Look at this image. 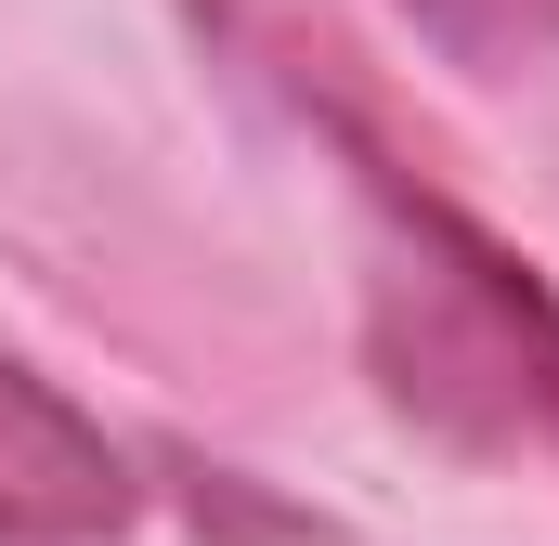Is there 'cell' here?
<instances>
[{"label":"cell","instance_id":"1","mask_svg":"<svg viewBox=\"0 0 559 546\" xmlns=\"http://www.w3.org/2000/svg\"><path fill=\"white\" fill-rule=\"evenodd\" d=\"M365 182H378V209L417 235V286L442 299V325L404 352V404H442L455 378H481L495 429H534V442H559V299H547L521 261H508L481 222H455L442 195H417L391 156H365Z\"/></svg>","mask_w":559,"mask_h":546},{"label":"cell","instance_id":"2","mask_svg":"<svg viewBox=\"0 0 559 546\" xmlns=\"http://www.w3.org/2000/svg\"><path fill=\"white\" fill-rule=\"evenodd\" d=\"M131 534V468L52 378L0 352V546H105Z\"/></svg>","mask_w":559,"mask_h":546},{"label":"cell","instance_id":"3","mask_svg":"<svg viewBox=\"0 0 559 546\" xmlns=\"http://www.w3.org/2000/svg\"><path fill=\"white\" fill-rule=\"evenodd\" d=\"M404 13H417L455 66H481V79L547 66V52H559V0H404Z\"/></svg>","mask_w":559,"mask_h":546}]
</instances>
